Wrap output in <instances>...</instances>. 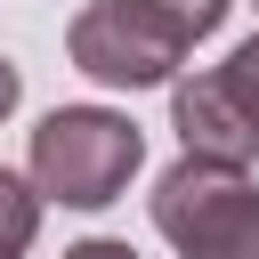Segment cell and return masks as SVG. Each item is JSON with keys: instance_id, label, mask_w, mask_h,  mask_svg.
Masks as SVG:
<instances>
[{"instance_id": "obj_1", "label": "cell", "mask_w": 259, "mask_h": 259, "mask_svg": "<svg viewBox=\"0 0 259 259\" xmlns=\"http://www.w3.org/2000/svg\"><path fill=\"white\" fill-rule=\"evenodd\" d=\"M146 162V130L113 105H57L40 113L32 130V154H24V178L40 186V202H65V210H105L130 194Z\"/></svg>"}, {"instance_id": "obj_2", "label": "cell", "mask_w": 259, "mask_h": 259, "mask_svg": "<svg viewBox=\"0 0 259 259\" xmlns=\"http://www.w3.org/2000/svg\"><path fill=\"white\" fill-rule=\"evenodd\" d=\"M162 243L178 259H259V186L251 170H219V162H170L146 194Z\"/></svg>"}, {"instance_id": "obj_3", "label": "cell", "mask_w": 259, "mask_h": 259, "mask_svg": "<svg viewBox=\"0 0 259 259\" xmlns=\"http://www.w3.org/2000/svg\"><path fill=\"white\" fill-rule=\"evenodd\" d=\"M65 49L97 89H170L186 57V40L162 24L154 0H89L65 24Z\"/></svg>"}, {"instance_id": "obj_4", "label": "cell", "mask_w": 259, "mask_h": 259, "mask_svg": "<svg viewBox=\"0 0 259 259\" xmlns=\"http://www.w3.org/2000/svg\"><path fill=\"white\" fill-rule=\"evenodd\" d=\"M170 130H178L186 162H219V170L259 162V121L235 105V89L219 73H178L170 81Z\"/></svg>"}, {"instance_id": "obj_5", "label": "cell", "mask_w": 259, "mask_h": 259, "mask_svg": "<svg viewBox=\"0 0 259 259\" xmlns=\"http://www.w3.org/2000/svg\"><path fill=\"white\" fill-rule=\"evenodd\" d=\"M40 186L32 178H16V170H0V259H24L32 251V235H40Z\"/></svg>"}, {"instance_id": "obj_6", "label": "cell", "mask_w": 259, "mask_h": 259, "mask_svg": "<svg viewBox=\"0 0 259 259\" xmlns=\"http://www.w3.org/2000/svg\"><path fill=\"white\" fill-rule=\"evenodd\" d=\"M154 8H162V24L194 49V40H210V32L227 24V8H235V0H154Z\"/></svg>"}, {"instance_id": "obj_7", "label": "cell", "mask_w": 259, "mask_h": 259, "mask_svg": "<svg viewBox=\"0 0 259 259\" xmlns=\"http://www.w3.org/2000/svg\"><path fill=\"white\" fill-rule=\"evenodd\" d=\"M219 81H227V89H235V105H243V113L259 121V32L227 49V65H219Z\"/></svg>"}, {"instance_id": "obj_8", "label": "cell", "mask_w": 259, "mask_h": 259, "mask_svg": "<svg viewBox=\"0 0 259 259\" xmlns=\"http://www.w3.org/2000/svg\"><path fill=\"white\" fill-rule=\"evenodd\" d=\"M65 259H138V251H130V243H113V235H89V243H73Z\"/></svg>"}, {"instance_id": "obj_9", "label": "cell", "mask_w": 259, "mask_h": 259, "mask_svg": "<svg viewBox=\"0 0 259 259\" xmlns=\"http://www.w3.org/2000/svg\"><path fill=\"white\" fill-rule=\"evenodd\" d=\"M16 97H24V73H16V65H8V57H0V121H8V113H16Z\"/></svg>"}, {"instance_id": "obj_10", "label": "cell", "mask_w": 259, "mask_h": 259, "mask_svg": "<svg viewBox=\"0 0 259 259\" xmlns=\"http://www.w3.org/2000/svg\"><path fill=\"white\" fill-rule=\"evenodd\" d=\"M251 8H259V0H251Z\"/></svg>"}]
</instances>
